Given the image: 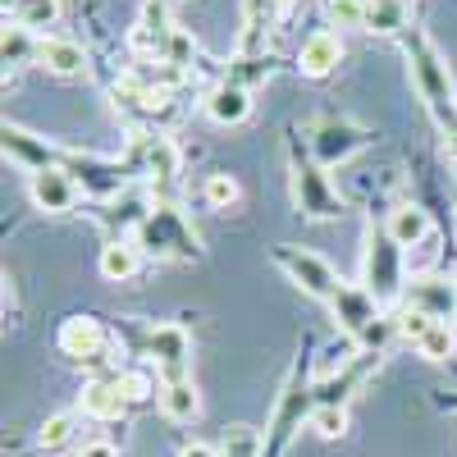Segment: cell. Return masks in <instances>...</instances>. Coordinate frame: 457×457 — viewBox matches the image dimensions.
Wrapping results in <instances>:
<instances>
[{"instance_id":"obj_7","label":"cell","mask_w":457,"mask_h":457,"mask_svg":"<svg viewBox=\"0 0 457 457\" xmlns=\"http://www.w3.org/2000/svg\"><path fill=\"white\" fill-rule=\"evenodd\" d=\"M270 261L279 265V270L307 293V297H316V302H334V293L343 288V279H338V270L320 256V252H312V247H297V243H279V247H270Z\"/></svg>"},{"instance_id":"obj_5","label":"cell","mask_w":457,"mask_h":457,"mask_svg":"<svg viewBox=\"0 0 457 457\" xmlns=\"http://www.w3.org/2000/svg\"><path fill=\"white\" fill-rule=\"evenodd\" d=\"M312 411H316V398H312V379H307V366H293L284 389L275 398V416H270V430H265V457H284V448L293 444V435L302 426H312Z\"/></svg>"},{"instance_id":"obj_42","label":"cell","mask_w":457,"mask_h":457,"mask_svg":"<svg viewBox=\"0 0 457 457\" xmlns=\"http://www.w3.org/2000/svg\"><path fill=\"white\" fill-rule=\"evenodd\" d=\"M284 5H288V0H284Z\"/></svg>"},{"instance_id":"obj_21","label":"cell","mask_w":457,"mask_h":457,"mask_svg":"<svg viewBox=\"0 0 457 457\" xmlns=\"http://www.w3.org/2000/svg\"><path fill=\"white\" fill-rule=\"evenodd\" d=\"M151 206L156 202H146L142 193H124V197H114V202H105L101 211H96V220L110 228V238H137V228L146 224V215H151Z\"/></svg>"},{"instance_id":"obj_30","label":"cell","mask_w":457,"mask_h":457,"mask_svg":"<svg viewBox=\"0 0 457 457\" xmlns=\"http://www.w3.org/2000/svg\"><path fill=\"white\" fill-rule=\"evenodd\" d=\"M220 457H265V435L256 426H228L220 435Z\"/></svg>"},{"instance_id":"obj_22","label":"cell","mask_w":457,"mask_h":457,"mask_svg":"<svg viewBox=\"0 0 457 457\" xmlns=\"http://www.w3.org/2000/svg\"><path fill=\"white\" fill-rule=\"evenodd\" d=\"M37 64L55 79H83L87 73V51L79 42H69V37H42V46H37Z\"/></svg>"},{"instance_id":"obj_41","label":"cell","mask_w":457,"mask_h":457,"mask_svg":"<svg viewBox=\"0 0 457 457\" xmlns=\"http://www.w3.org/2000/svg\"><path fill=\"white\" fill-rule=\"evenodd\" d=\"M444 407H457V394H453V398H444Z\"/></svg>"},{"instance_id":"obj_25","label":"cell","mask_w":457,"mask_h":457,"mask_svg":"<svg viewBox=\"0 0 457 457\" xmlns=\"http://www.w3.org/2000/svg\"><path fill=\"white\" fill-rule=\"evenodd\" d=\"M161 411H165V421H174V426H193L202 416V398H197L193 379H174V385H165L161 389Z\"/></svg>"},{"instance_id":"obj_17","label":"cell","mask_w":457,"mask_h":457,"mask_svg":"<svg viewBox=\"0 0 457 457\" xmlns=\"http://www.w3.org/2000/svg\"><path fill=\"white\" fill-rule=\"evenodd\" d=\"M202 114H206L211 124H220V129H238V124L252 120V92L238 87L234 79H220L215 87H206Z\"/></svg>"},{"instance_id":"obj_37","label":"cell","mask_w":457,"mask_h":457,"mask_svg":"<svg viewBox=\"0 0 457 457\" xmlns=\"http://www.w3.org/2000/svg\"><path fill=\"white\" fill-rule=\"evenodd\" d=\"M312 430L320 439H343L348 435V407H316L312 411Z\"/></svg>"},{"instance_id":"obj_20","label":"cell","mask_w":457,"mask_h":457,"mask_svg":"<svg viewBox=\"0 0 457 457\" xmlns=\"http://www.w3.org/2000/svg\"><path fill=\"white\" fill-rule=\"evenodd\" d=\"M338 60H343V37H338L334 28L312 32L307 42H302V51H297L302 79H329V73L338 69Z\"/></svg>"},{"instance_id":"obj_35","label":"cell","mask_w":457,"mask_h":457,"mask_svg":"<svg viewBox=\"0 0 457 457\" xmlns=\"http://www.w3.org/2000/svg\"><path fill=\"white\" fill-rule=\"evenodd\" d=\"M224 79H234L238 87H256V83H265L270 79V55H256V60H243V55H234V64H228V73Z\"/></svg>"},{"instance_id":"obj_1","label":"cell","mask_w":457,"mask_h":457,"mask_svg":"<svg viewBox=\"0 0 457 457\" xmlns=\"http://www.w3.org/2000/svg\"><path fill=\"white\" fill-rule=\"evenodd\" d=\"M398 42H403V55H407V73H411L416 96L426 101L430 120L448 133V146L457 151V92H453V73H448L444 55L435 51V42L421 28H407Z\"/></svg>"},{"instance_id":"obj_18","label":"cell","mask_w":457,"mask_h":457,"mask_svg":"<svg viewBox=\"0 0 457 457\" xmlns=\"http://www.w3.org/2000/svg\"><path fill=\"white\" fill-rule=\"evenodd\" d=\"M275 19H279V0H243V32H238L234 55L243 60L265 55V37H270Z\"/></svg>"},{"instance_id":"obj_23","label":"cell","mask_w":457,"mask_h":457,"mask_svg":"<svg viewBox=\"0 0 457 457\" xmlns=\"http://www.w3.org/2000/svg\"><path fill=\"white\" fill-rule=\"evenodd\" d=\"M96 270H101V279H110V284H129V279L142 270V247H137L133 238H110V243L101 247V256H96Z\"/></svg>"},{"instance_id":"obj_40","label":"cell","mask_w":457,"mask_h":457,"mask_svg":"<svg viewBox=\"0 0 457 457\" xmlns=\"http://www.w3.org/2000/svg\"><path fill=\"white\" fill-rule=\"evenodd\" d=\"M179 457H220V448H206V444H187Z\"/></svg>"},{"instance_id":"obj_39","label":"cell","mask_w":457,"mask_h":457,"mask_svg":"<svg viewBox=\"0 0 457 457\" xmlns=\"http://www.w3.org/2000/svg\"><path fill=\"white\" fill-rule=\"evenodd\" d=\"M79 457H120V448L105 444V439H92V444H83V448H79Z\"/></svg>"},{"instance_id":"obj_8","label":"cell","mask_w":457,"mask_h":457,"mask_svg":"<svg viewBox=\"0 0 457 457\" xmlns=\"http://www.w3.org/2000/svg\"><path fill=\"white\" fill-rule=\"evenodd\" d=\"M64 170L73 174V183L83 187V197H92L96 206L124 197L129 193V179H133V165L129 161L92 156V151H64Z\"/></svg>"},{"instance_id":"obj_9","label":"cell","mask_w":457,"mask_h":457,"mask_svg":"<svg viewBox=\"0 0 457 457\" xmlns=\"http://www.w3.org/2000/svg\"><path fill=\"white\" fill-rule=\"evenodd\" d=\"M366 142H370V129H361V124H353V120H343V114L316 120V124H312V133H307L312 156H316V165H325V170L348 165Z\"/></svg>"},{"instance_id":"obj_32","label":"cell","mask_w":457,"mask_h":457,"mask_svg":"<svg viewBox=\"0 0 457 457\" xmlns=\"http://www.w3.org/2000/svg\"><path fill=\"white\" fill-rule=\"evenodd\" d=\"M416 353H421L426 361H448V357L457 353V329H453V320H435V325L421 334V343H416Z\"/></svg>"},{"instance_id":"obj_33","label":"cell","mask_w":457,"mask_h":457,"mask_svg":"<svg viewBox=\"0 0 457 457\" xmlns=\"http://www.w3.org/2000/svg\"><path fill=\"white\" fill-rule=\"evenodd\" d=\"M202 197H206L211 211H228V206H238V202H243V187H238L234 174H206Z\"/></svg>"},{"instance_id":"obj_19","label":"cell","mask_w":457,"mask_h":457,"mask_svg":"<svg viewBox=\"0 0 457 457\" xmlns=\"http://www.w3.org/2000/svg\"><path fill=\"white\" fill-rule=\"evenodd\" d=\"M79 411L92 416V421H120V416L129 411V398L120 389V375H96L83 385L79 394Z\"/></svg>"},{"instance_id":"obj_28","label":"cell","mask_w":457,"mask_h":457,"mask_svg":"<svg viewBox=\"0 0 457 457\" xmlns=\"http://www.w3.org/2000/svg\"><path fill=\"white\" fill-rule=\"evenodd\" d=\"M120 389H124V398H129V407H137V403H151V398H161V375H156V366H133V370H120Z\"/></svg>"},{"instance_id":"obj_14","label":"cell","mask_w":457,"mask_h":457,"mask_svg":"<svg viewBox=\"0 0 457 457\" xmlns=\"http://www.w3.org/2000/svg\"><path fill=\"white\" fill-rule=\"evenodd\" d=\"M0 146H5V156H10L19 170H28V174H42V170L64 165V146L37 137V133H28V129H19V124L0 129Z\"/></svg>"},{"instance_id":"obj_16","label":"cell","mask_w":457,"mask_h":457,"mask_svg":"<svg viewBox=\"0 0 457 457\" xmlns=\"http://www.w3.org/2000/svg\"><path fill=\"white\" fill-rule=\"evenodd\" d=\"M403 307L426 312L430 320H457V284H448L444 275H416L403 288Z\"/></svg>"},{"instance_id":"obj_6","label":"cell","mask_w":457,"mask_h":457,"mask_svg":"<svg viewBox=\"0 0 457 457\" xmlns=\"http://www.w3.org/2000/svg\"><path fill=\"white\" fill-rule=\"evenodd\" d=\"M55 343H60V353L73 366H83L92 379L96 375H120V370H110L114 366V343H110V334H105V325L96 316H69L60 325Z\"/></svg>"},{"instance_id":"obj_4","label":"cell","mask_w":457,"mask_h":457,"mask_svg":"<svg viewBox=\"0 0 457 457\" xmlns=\"http://www.w3.org/2000/svg\"><path fill=\"white\" fill-rule=\"evenodd\" d=\"M288 187H293V206L297 215H307V220H343L348 215V202H343V193L334 187L329 170L316 165V156L293 146V156H288Z\"/></svg>"},{"instance_id":"obj_31","label":"cell","mask_w":457,"mask_h":457,"mask_svg":"<svg viewBox=\"0 0 457 457\" xmlns=\"http://www.w3.org/2000/svg\"><path fill=\"white\" fill-rule=\"evenodd\" d=\"M37 46H42V37H32L28 28L10 23V28H5V42H0V55H5L10 69H23L28 60L37 64Z\"/></svg>"},{"instance_id":"obj_24","label":"cell","mask_w":457,"mask_h":457,"mask_svg":"<svg viewBox=\"0 0 457 457\" xmlns=\"http://www.w3.org/2000/svg\"><path fill=\"white\" fill-rule=\"evenodd\" d=\"M385 228H389V238H394L403 252H407V247H421V243L430 238V211H426V206L403 202V206H394V211H389Z\"/></svg>"},{"instance_id":"obj_43","label":"cell","mask_w":457,"mask_h":457,"mask_svg":"<svg viewBox=\"0 0 457 457\" xmlns=\"http://www.w3.org/2000/svg\"><path fill=\"white\" fill-rule=\"evenodd\" d=\"M279 5H284V0H279Z\"/></svg>"},{"instance_id":"obj_12","label":"cell","mask_w":457,"mask_h":457,"mask_svg":"<svg viewBox=\"0 0 457 457\" xmlns=\"http://www.w3.org/2000/svg\"><path fill=\"white\" fill-rule=\"evenodd\" d=\"M329 316H334V325L348 334V343L357 348V343L385 320V307L366 293V284H343L338 293H334V302H329Z\"/></svg>"},{"instance_id":"obj_26","label":"cell","mask_w":457,"mask_h":457,"mask_svg":"<svg viewBox=\"0 0 457 457\" xmlns=\"http://www.w3.org/2000/svg\"><path fill=\"white\" fill-rule=\"evenodd\" d=\"M407 28H411L407 0H366V28H361V32H375V37H403Z\"/></svg>"},{"instance_id":"obj_3","label":"cell","mask_w":457,"mask_h":457,"mask_svg":"<svg viewBox=\"0 0 457 457\" xmlns=\"http://www.w3.org/2000/svg\"><path fill=\"white\" fill-rule=\"evenodd\" d=\"M361 284H366V293L379 302V307L403 302L407 265H403V247L389 238L385 224H366V238H361Z\"/></svg>"},{"instance_id":"obj_36","label":"cell","mask_w":457,"mask_h":457,"mask_svg":"<svg viewBox=\"0 0 457 457\" xmlns=\"http://www.w3.org/2000/svg\"><path fill=\"white\" fill-rule=\"evenodd\" d=\"M329 28H366V0H325Z\"/></svg>"},{"instance_id":"obj_27","label":"cell","mask_w":457,"mask_h":457,"mask_svg":"<svg viewBox=\"0 0 457 457\" xmlns=\"http://www.w3.org/2000/svg\"><path fill=\"white\" fill-rule=\"evenodd\" d=\"M60 14H64L60 0H14V23H19V28H28L32 37L51 32V28L60 23Z\"/></svg>"},{"instance_id":"obj_29","label":"cell","mask_w":457,"mask_h":457,"mask_svg":"<svg viewBox=\"0 0 457 457\" xmlns=\"http://www.w3.org/2000/svg\"><path fill=\"white\" fill-rule=\"evenodd\" d=\"M73 435H79V411H55L42 421V430H37V448L60 453V448L73 444Z\"/></svg>"},{"instance_id":"obj_11","label":"cell","mask_w":457,"mask_h":457,"mask_svg":"<svg viewBox=\"0 0 457 457\" xmlns=\"http://www.w3.org/2000/svg\"><path fill=\"white\" fill-rule=\"evenodd\" d=\"M146 366H156L161 385H174V379H187V366H193V338H187L183 325H156L146 334Z\"/></svg>"},{"instance_id":"obj_34","label":"cell","mask_w":457,"mask_h":457,"mask_svg":"<svg viewBox=\"0 0 457 457\" xmlns=\"http://www.w3.org/2000/svg\"><path fill=\"white\" fill-rule=\"evenodd\" d=\"M161 60H165V64H174L179 73H193V60H197V42H193V32H187V28H174Z\"/></svg>"},{"instance_id":"obj_10","label":"cell","mask_w":457,"mask_h":457,"mask_svg":"<svg viewBox=\"0 0 457 457\" xmlns=\"http://www.w3.org/2000/svg\"><path fill=\"white\" fill-rule=\"evenodd\" d=\"M379 357H385V353H361V348H357L348 361H338V370H320V375L312 379L316 407H348L353 394L366 385V375L379 366Z\"/></svg>"},{"instance_id":"obj_38","label":"cell","mask_w":457,"mask_h":457,"mask_svg":"<svg viewBox=\"0 0 457 457\" xmlns=\"http://www.w3.org/2000/svg\"><path fill=\"white\" fill-rule=\"evenodd\" d=\"M394 320H398V338H407L411 348H416V343H421V334L435 325L426 312H411V307H398V312H394Z\"/></svg>"},{"instance_id":"obj_2","label":"cell","mask_w":457,"mask_h":457,"mask_svg":"<svg viewBox=\"0 0 457 457\" xmlns=\"http://www.w3.org/2000/svg\"><path fill=\"white\" fill-rule=\"evenodd\" d=\"M133 243L142 247V256H156V261H197L202 256V238H197L193 220L174 202H161V197H156V206H151V215L137 228Z\"/></svg>"},{"instance_id":"obj_15","label":"cell","mask_w":457,"mask_h":457,"mask_svg":"<svg viewBox=\"0 0 457 457\" xmlns=\"http://www.w3.org/2000/svg\"><path fill=\"white\" fill-rule=\"evenodd\" d=\"M28 197L46 215H69L73 206H79L83 187L73 183V174L64 165H55V170H42V174H28Z\"/></svg>"},{"instance_id":"obj_13","label":"cell","mask_w":457,"mask_h":457,"mask_svg":"<svg viewBox=\"0 0 457 457\" xmlns=\"http://www.w3.org/2000/svg\"><path fill=\"white\" fill-rule=\"evenodd\" d=\"M133 170H142L146 174V183L156 187V193H170V187L179 183V146L165 137V133H142V142H137V151H133V161H129Z\"/></svg>"}]
</instances>
